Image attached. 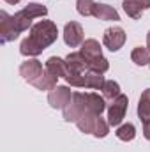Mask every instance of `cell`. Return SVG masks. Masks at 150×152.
<instances>
[{
    "label": "cell",
    "mask_w": 150,
    "mask_h": 152,
    "mask_svg": "<svg viewBox=\"0 0 150 152\" xmlns=\"http://www.w3.org/2000/svg\"><path fill=\"white\" fill-rule=\"evenodd\" d=\"M58 37V28L50 20H41L30 28V36L20 44V53L25 57H37Z\"/></svg>",
    "instance_id": "obj_1"
},
{
    "label": "cell",
    "mask_w": 150,
    "mask_h": 152,
    "mask_svg": "<svg viewBox=\"0 0 150 152\" xmlns=\"http://www.w3.org/2000/svg\"><path fill=\"white\" fill-rule=\"evenodd\" d=\"M64 60H66V69H67L66 81H67L71 87H83V85H85V73L90 71L88 60L83 57L81 51H73V53H69Z\"/></svg>",
    "instance_id": "obj_2"
},
{
    "label": "cell",
    "mask_w": 150,
    "mask_h": 152,
    "mask_svg": "<svg viewBox=\"0 0 150 152\" xmlns=\"http://www.w3.org/2000/svg\"><path fill=\"white\" fill-rule=\"evenodd\" d=\"M48 14V9L42 5V4H28L27 7H23L21 11H18L12 18H14V23L18 27L20 32H25L28 28H32V20L36 18H42Z\"/></svg>",
    "instance_id": "obj_3"
},
{
    "label": "cell",
    "mask_w": 150,
    "mask_h": 152,
    "mask_svg": "<svg viewBox=\"0 0 150 152\" xmlns=\"http://www.w3.org/2000/svg\"><path fill=\"white\" fill-rule=\"evenodd\" d=\"M85 112H87V104H85V94L83 92H74L71 103L62 110L66 122H78L79 117Z\"/></svg>",
    "instance_id": "obj_4"
},
{
    "label": "cell",
    "mask_w": 150,
    "mask_h": 152,
    "mask_svg": "<svg viewBox=\"0 0 150 152\" xmlns=\"http://www.w3.org/2000/svg\"><path fill=\"white\" fill-rule=\"evenodd\" d=\"M127 106H129V99L127 96L120 94L118 97H115L108 108V124L113 126V127H118L125 117V112H127Z\"/></svg>",
    "instance_id": "obj_5"
},
{
    "label": "cell",
    "mask_w": 150,
    "mask_h": 152,
    "mask_svg": "<svg viewBox=\"0 0 150 152\" xmlns=\"http://www.w3.org/2000/svg\"><path fill=\"white\" fill-rule=\"evenodd\" d=\"M73 94H74V92H71L69 87H66V85H57L53 90H50V94H48V103H50V106L55 108V110H64V108L71 103Z\"/></svg>",
    "instance_id": "obj_6"
},
{
    "label": "cell",
    "mask_w": 150,
    "mask_h": 152,
    "mask_svg": "<svg viewBox=\"0 0 150 152\" xmlns=\"http://www.w3.org/2000/svg\"><path fill=\"white\" fill-rule=\"evenodd\" d=\"M127 39V34L122 27H111V28H106L104 30V36H103V44L110 50V51H118L124 42Z\"/></svg>",
    "instance_id": "obj_7"
},
{
    "label": "cell",
    "mask_w": 150,
    "mask_h": 152,
    "mask_svg": "<svg viewBox=\"0 0 150 152\" xmlns=\"http://www.w3.org/2000/svg\"><path fill=\"white\" fill-rule=\"evenodd\" d=\"M20 30L14 23V18L9 16L5 11L0 12V37H2V42H11L14 39L20 37Z\"/></svg>",
    "instance_id": "obj_8"
},
{
    "label": "cell",
    "mask_w": 150,
    "mask_h": 152,
    "mask_svg": "<svg viewBox=\"0 0 150 152\" xmlns=\"http://www.w3.org/2000/svg\"><path fill=\"white\" fill-rule=\"evenodd\" d=\"M42 73H44L42 64L39 62L37 58H28V60H25V62L20 66V75H21V78H23L25 81H28L30 85H32Z\"/></svg>",
    "instance_id": "obj_9"
},
{
    "label": "cell",
    "mask_w": 150,
    "mask_h": 152,
    "mask_svg": "<svg viewBox=\"0 0 150 152\" xmlns=\"http://www.w3.org/2000/svg\"><path fill=\"white\" fill-rule=\"evenodd\" d=\"M64 41L71 48H76V46L83 44V27L78 21L66 23V27H64Z\"/></svg>",
    "instance_id": "obj_10"
},
{
    "label": "cell",
    "mask_w": 150,
    "mask_h": 152,
    "mask_svg": "<svg viewBox=\"0 0 150 152\" xmlns=\"http://www.w3.org/2000/svg\"><path fill=\"white\" fill-rule=\"evenodd\" d=\"M92 16L101 20V21H118L120 20L118 11L115 7H111V5H108V4H95Z\"/></svg>",
    "instance_id": "obj_11"
},
{
    "label": "cell",
    "mask_w": 150,
    "mask_h": 152,
    "mask_svg": "<svg viewBox=\"0 0 150 152\" xmlns=\"http://www.w3.org/2000/svg\"><path fill=\"white\" fill-rule=\"evenodd\" d=\"M79 51L83 53V57H85L88 62L94 60V58L103 57V48H101V44H99L97 39H85L83 44H81V50H79Z\"/></svg>",
    "instance_id": "obj_12"
},
{
    "label": "cell",
    "mask_w": 150,
    "mask_h": 152,
    "mask_svg": "<svg viewBox=\"0 0 150 152\" xmlns=\"http://www.w3.org/2000/svg\"><path fill=\"white\" fill-rule=\"evenodd\" d=\"M85 104H87V112H92V113H95V115H101L106 110L104 97H101L95 92H87L85 94Z\"/></svg>",
    "instance_id": "obj_13"
},
{
    "label": "cell",
    "mask_w": 150,
    "mask_h": 152,
    "mask_svg": "<svg viewBox=\"0 0 150 152\" xmlns=\"http://www.w3.org/2000/svg\"><path fill=\"white\" fill-rule=\"evenodd\" d=\"M97 118H99V115L92 113V112H85V113L79 117V120L76 122V126H78V129H79L81 133H85V134H94Z\"/></svg>",
    "instance_id": "obj_14"
},
{
    "label": "cell",
    "mask_w": 150,
    "mask_h": 152,
    "mask_svg": "<svg viewBox=\"0 0 150 152\" xmlns=\"http://www.w3.org/2000/svg\"><path fill=\"white\" fill-rule=\"evenodd\" d=\"M46 71L57 78H66L67 69H66V60L60 57H50L46 60Z\"/></svg>",
    "instance_id": "obj_15"
},
{
    "label": "cell",
    "mask_w": 150,
    "mask_h": 152,
    "mask_svg": "<svg viewBox=\"0 0 150 152\" xmlns=\"http://www.w3.org/2000/svg\"><path fill=\"white\" fill-rule=\"evenodd\" d=\"M106 80L103 73H95V71H87L85 73V88H92V90H103Z\"/></svg>",
    "instance_id": "obj_16"
},
{
    "label": "cell",
    "mask_w": 150,
    "mask_h": 152,
    "mask_svg": "<svg viewBox=\"0 0 150 152\" xmlns=\"http://www.w3.org/2000/svg\"><path fill=\"white\" fill-rule=\"evenodd\" d=\"M57 80H58L57 76L50 75V73L44 69V73L39 76V78L34 81V83H32V85H34L37 90H53V88L57 87Z\"/></svg>",
    "instance_id": "obj_17"
},
{
    "label": "cell",
    "mask_w": 150,
    "mask_h": 152,
    "mask_svg": "<svg viewBox=\"0 0 150 152\" xmlns=\"http://www.w3.org/2000/svg\"><path fill=\"white\" fill-rule=\"evenodd\" d=\"M138 117L143 120V122H149L150 120V88H147L140 101H138Z\"/></svg>",
    "instance_id": "obj_18"
},
{
    "label": "cell",
    "mask_w": 150,
    "mask_h": 152,
    "mask_svg": "<svg viewBox=\"0 0 150 152\" xmlns=\"http://www.w3.org/2000/svg\"><path fill=\"white\" fill-rule=\"evenodd\" d=\"M122 7H124L125 14H127L129 18H133V20H138V18H141V14H143V11H145L138 0H124Z\"/></svg>",
    "instance_id": "obj_19"
},
{
    "label": "cell",
    "mask_w": 150,
    "mask_h": 152,
    "mask_svg": "<svg viewBox=\"0 0 150 152\" xmlns=\"http://www.w3.org/2000/svg\"><path fill=\"white\" fill-rule=\"evenodd\" d=\"M131 60L136 64V66H147L150 64V50L149 48H143V46H136L131 53Z\"/></svg>",
    "instance_id": "obj_20"
},
{
    "label": "cell",
    "mask_w": 150,
    "mask_h": 152,
    "mask_svg": "<svg viewBox=\"0 0 150 152\" xmlns=\"http://www.w3.org/2000/svg\"><path fill=\"white\" fill-rule=\"evenodd\" d=\"M115 134H117V138L122 140V142H133L134 136H136V127H134L133 124H129V122H127V124H120V126L117 127Z\"/></svg>",
    "instance_id": "obj_21"
},
{
    "label": "cell",
    "mask_w": 150,
    "mask_h": 152,
    "mask_svg": "<svg viewBox=\"0 0 150 152\" xmlns=\"http://www.w3.org/2000/svg\"><path fill=\"white\" fill-rule=\"evenodd\" d=\"M120 96V85L117 83V81H113V80H106V83H104V87H103V97L104 99H115V97H118Z\"/></svg>",
    "instance_id": "obj_22"
},
{
    "label": "cell",
    "mask_w": 150,
    "mask_h": 152,
    "mask_svg": "<svg viewBox=\"0 0 150 152\" xmlns=\"http://www.w3.org/2000/svg\"><path fill=\"white\" fill-rule=\"evenodd\" d=\"M88 67H90V71H95V73H103V75H104V73L110 69V62H108V58L99 57V58L90 60V62H88Z\"/></svg>",
    "instance_id": "obj_23"
},
{
    "label": "cell",
    "mask_w": 150,
    "mask_h": 152,
    "mask_svg": "<svg viewBox=\"0 0 150 152\" xmlns=\"http://www.w3.org/2000/svg\"><path fill=\"white\" fill-rule=\"evenodd\" d=\"M94 5H95L94 0H76V11L81 16H92Z\"/></svg>",
    "instance_id": "obj_24"
},
{
    "label": "cell",
    "mask_w": 150,
    "mask_h": 152,
    "mask_svg": "<svg viewBox=\"0 0 150 152\" xmlns=\"http://www.w3.org/2000/svg\"><path fill=\"white\" fill-rule=\"evenodd\" d=\"M108 133H110V124L99 115L97 124H95V129H94V136L95 138H104V136H108Z\"/></svg>",
    "instance_id": "obj_25"
},
{
    "label": "cell",
    "mask_w": 150,
    "mask_h": 152,
    "mask_svg": "<svg viewBox=\"0 0 150 152\" xmlns=\"http://www.w3.org/2000/svg\"><path fill=\"white\" fill-rule=\"evenodd\" d=\"M143 136L150 142V120L149 122H143Z\"/></svg>",
    "instance_id": "obj_26"
},
{
    "label": "cell",
    "mask_w": 150,
    "mask_h": 152,
    "mask_svg": "<svg viewBox=\"0 0 150 152\" xmlns=\"http://www.w3.org/2000/svg\"><path fill=\"white\" fill-rule=\"evenodd\" d=\"M138 2L141 4L143 9H150V0H138Z\"/></svg>",
    "instance_id": "obj_27"
},
{
    "label": "cell",
    "mask_w": 150,
    "mask_h": 152,
    "mask_svg": "<svg viewBox=\"0 0 150 152\" xmlns=\"http://www.w3.org/2000/svg\"><path fill=\"white\" fill-rule=\"evenodd\" d=\"M4 2H7V4H11V5H14V4H20V0H4Z\"/></svg>",
    "instance_id": "obj_28"
},
{
    "label": "cell",
    "mask_w": 150,
    "mask_h": 152,
    "mask_svg": "<svg viewBox=\"0 0 150 152\" xmlns=\"http://www.w3.org/2000/svg\"><path fill=\"white\" fill-rule=\"evenodd\" d=\"M147 48L150 50V30H149V34H147Z\"/></svg>",
    "instance_id": "obj_29"
},
{
    "label": "cell",
    "mask_w": 150,
    "mask_h": 152,
    "mask_svg": "<svg viewBox=\"0 0 150 152\" xmlns=\"http://www.w3.org/2000/svg\"><path fill=\"white\" fill-rule=\"evenodd\" d=\"M149 66H150V64H149Z\"/></svg>",
    "instance_id": "obj_30"
}]
</instances>
